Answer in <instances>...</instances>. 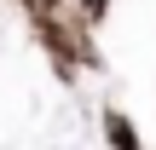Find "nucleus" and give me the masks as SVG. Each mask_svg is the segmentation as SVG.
I'll return each instance as SVG.
<instances>
[{"label":"nucleus","instance_id":"obj_1","mask_svg":"<svg viewBox=\"0 0 156 150\" xmlns=\"http://www.w3.org/2000/svg\"><path fill=\"white\" fill-rule=\"evenodd\" d=\"M104 139H110V150H139V133L122 110H104Z\"/></svg>","mask_w":156,"mask_h":150},{"label":"nucleus","instance_id":"obj_2","mask_svg":"<svg viewBox=\"0 0 156 150\" xmlns=\"http://www.w3.org/2000/svg\"><path fill=\"white\" fill-rule=\"evenodd\" d=\"M75 6H81L87 17H104V6H110V0H75Z\"/></svg>","mask_w":156,"mask_h":150},{"label":"nucleus","instance_id":"obj_3","mask_svg":"<svg viewBox=\"0 0 156 150\" xmlns=\"http://www.w3.org/2000/svg\"><path fill=\"white\" fill-rule=\"evenodd\" d=\"M29 6H35V12H58V0H29Z\"/></svg>","mask_w":156,"mask_h":150}]
</instances>
